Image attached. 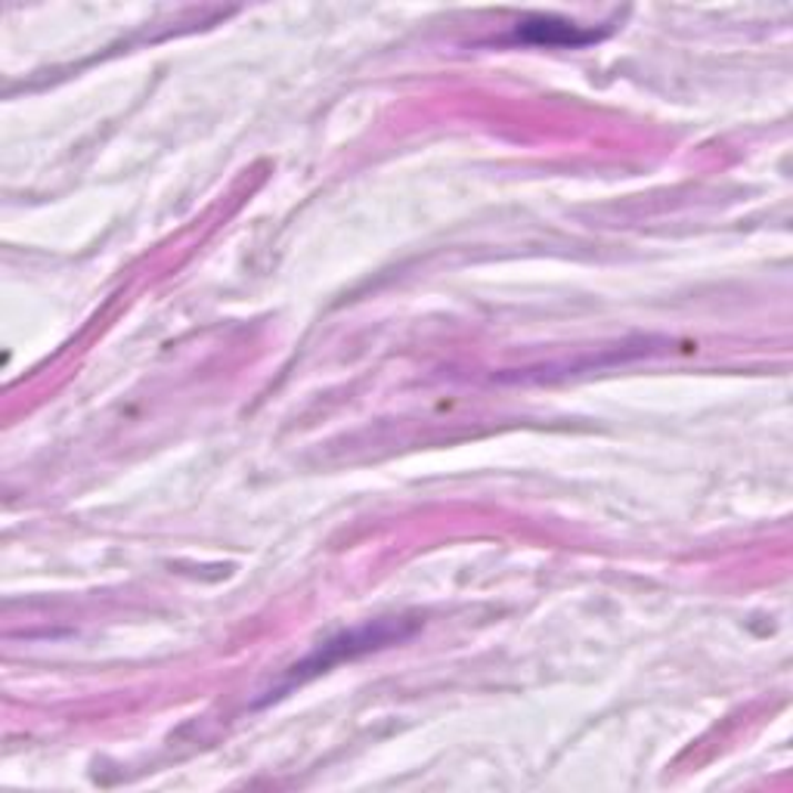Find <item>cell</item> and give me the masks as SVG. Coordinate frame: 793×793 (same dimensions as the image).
Listing matches in <instances>:
<instances>
[{
	"label": "cell",
	"instance_id": "obj_1",
	"mask_svg": "<svg viewBox=\"0 0 793 793\" xmlns=\"http://www.w3.org/2000/svg\"><path fill=\"white\" fill-rule=\"evenodd\" d=\"M518 38L533 41V44H586L596 41V31H583L573 22H558V19H527L518 26Z\"/></svg>",
	"mask_w": 793,
	"mask_h": 793
}]
</instances>
